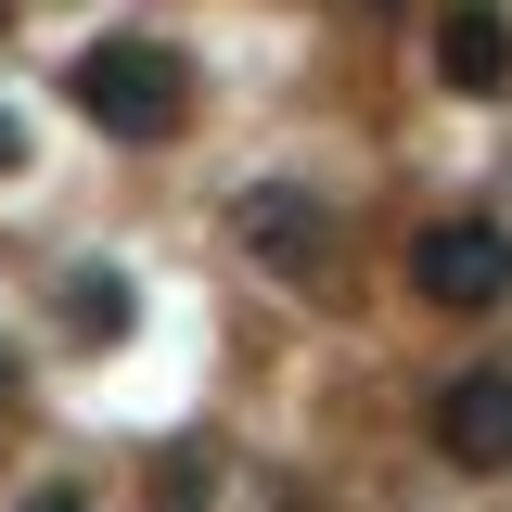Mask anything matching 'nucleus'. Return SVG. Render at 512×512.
<instances>
[{
    "instance_id": "7ed1b4c3",
    "label": "nucleus",
    "mask_w": 512,
    "mask_h": 512,
    "mask_svg": "<svg viewBox=\"0 0 512 512\" xmlns=\"http://www.w3.org/2000/svg\"><path fill=\"white\" fill-rule=\"evenodd\" d=\"M256 256H282V269H308V256H320V231L295 218V192H269V205H256Z\"/></svg>"
},
{
    "instance_id": "f257e3e1",
    "label": "nucleus",
    "mask_w": 512,
    "mask_h": 512,
    "mask_svg": "<svg viewBox=\"0 0 512 512\" xmlns=\"http://www.w3.org/2000/svg\"><path fill=\"white\" fill-rule=\"evenodd\" d=\"M410 269H423V295H436V308H500V295H512V244L487 231V218L423 231V256H410Z\"/></svg>"
},
{
    "instance_id": "f03ea898",
    "label": "nucleus",
    "mask_w": 512,
    "mask_h": 512,
    "mask_svg": "<svg viewBox=\"0 0 512 512\" xmlns=\"http://www.w3.org/2000/svg\"><path fill=\"white\" fill-rule=\"evenodd\" d=\"M436 448H448V461H474V474H500V461H512V384H500V372L448 384V397H436Z\"/></svg>"
}]
</instances>
